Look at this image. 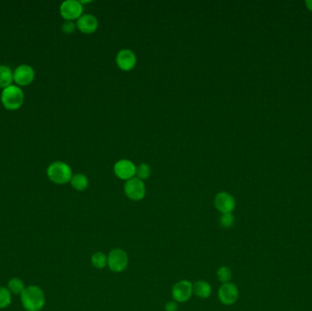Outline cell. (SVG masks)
Returning <instances> with one entry per match:
<instances>
[{"label": "cell", "instance_id": "cell-1", "mask_svg": "<svg viewBox=\"0 0 312 311\" xmlns=\"http://www.w3.org/2000/svg\"><path fill=\"white\" fill-rule=\"evenodd\" d=\"M20 302L26 311H42L46 304V297L42 288L30 285L20 295Z\"/></svg>", "mask_w": 312, "mask_h": 311}, {"label": "cell", "instance_id": "cell-23", "mask_svg": "<svg viewBox=\"0 0 312 311\" xmlns=\"http://www.w3.org/2000/svg\"><path fill=\"white\" fill-rule=\"evenodd\" d=\"M75 30H76V25L72 21H66L62 25V31L67 34L73 33Z\"/></svg>", "mask_w": 312, "mask_h": 311}, {"label": "cell", "instance_id": "cell-5", "mask_svg": "<svg viewBox=\"0 0 312 311\" xmlns=\"http://www.w3.org/2000/svg\"><path fill=\"white\" fill-rule=\"evenodd\" d=\"M124 190L125 195L132 201H141L144 198L146 193L144 182L137 177L126 181Z\"/></svg>", "mask_w": 312, "mask_h": 311}, {"label": "cell", "instance_id": "cell-21", "mask_svg": "<svg viewBox=\"0 0 312 311\" xmlns=\"http://www.w3.org/2000/svg\"><path fill=\"white\" fill-rule=\"evenodd\" d=\"M150 175H151V169H150V166L146 164H141L136 167L135 176H137V178H139L141 181L149 178Z\"/></svg>", "mask_w": 312, "mask_h": 311}, {"label": "cell", "instance_id": "cell-14", "mask_svg": "<svg viewBox=\"0 0 312 311\" xmlns=\"http://www.w3.org/2000/svg\"><path fill=\"white\" fill-rule=\"evenodd\" d=\"M193 290L195 296L200 299H207L212 294V288L208 282L198 280L193 285Z\"/></svg>", "mask_w": 312, "mask_h": 311}, {"label": "cell", "instance_id": "cell-8", "mask_svg": "<svg viewBox=\"0 0 312 311\" xmlns=\"http://www.w3.org/2000/svg\"><path fill=\"white\" fill-rule=\"evenodd\" d=\"M238 288L233 283H224L218 289V299L224 305H233L238 300Z\"/></svg>", "mask_w": 312, "mask_h": 311}, {"label": "cell", "instance_id": "cell-24", "mask_svg": "<svg viewBox=\"0 0 312 311\" xmlns=\"http://www.w3.org/2000/svg\"><path fill=\"white\" fill-rule=\"evenodd\" d=\"M165 311H178V305L176 301H168L165 304Z\"/></svg>", "mask_w": 312, "mask_h": 311}, {"label": "cell", "instance_id": "cell-9", "mask_svg": "<svg viewBox=\"0 0 312 311\" xmlns=\"http://www.w3.org/2000/svg\"><path fill=\"white\" fill-rule=\"evenodd\" d=\"M14 82L19 86H27L35 79V71L30 65H19L13 72Z\"/></svg>", "mask_w": 312, "mask_h": 311}, {"label": "cell", "instance_id": "cell-17", "mask_svg": "<svg viewBox=\"0 0 312 311\" xmlns=\"http://www.w3.org/2000/svg\"><path fill=\"white\" fill-rule=\"evenodd\" d=\"M6 288H8V290L10 291L12 295H16V296L19 295L20 296L25 290L26 286H25L24 282L22 281V279H20L18 277H12L7 282Z\"/></svg>", "mask_w": 312, "mask_h": 311}, {"label": "cell", "instance_id": "cell-22", "mask_svg": "<svg viewBox=\"0 0 312 311\" xmlns=\"http://www.w3.org/2000/svg\"><path fill=\"white\" fill-rule=\"evenodd\" d=\"M220 225L224 228H231L235 223V218L232 214H223L219 219Z\"/></svg>", "mask_w": 312, "mask_h": 311}, {"label": "cell", "instance_id": "cell-7", "mask_svg": "<svg viewBox=\"0 0 312 311\" xmlns=\"http://www.w3.org/2000/svg\"><path fill=\"white\" fill-rule=\"evenodd\" d=\"M193 293H194L193 284L189 280H181V281L177 282L172 289L173 299L177 303L186 302L187 300L191 299Z\"/></svg>", "mask_w": 312, "mask_h": 311}, {"label": "cell", "instance_id": "cell-6", "mask_svg": "<svg viewBox=\"0 0 312 311\" xmlns=\"http://www.w3.org/2000/svg\"><path fill=\"white\" fill-rule=\"evenodd\" d=\"M59 11L66 21H72L83 16V6L80 1L67 0L61 4Z\"/></svg>", "mask_w": 312, "mask_h": 311}, {"label": "cell", "instance_id": "cell-12", "mask_svg": "<svg viewBox=\"0 0 312 311\" xmlns=\"http://www.w3.org/2000/svg\"><path fill=\"white\" fill-rule=\"evenodd\" d=\"M136 62V55L131 49H122L116 56V63L122 71H132L135 67Z\"/></svg>", "mask_w": 312, "mask_h": 311}, {"label": "cell", "instance_id": "cell-15", "mask_svg": "<svg viewBox=\"0 0 312 311\" xmlns=\"http://www.w3.org/2000/svg\"><path fill=\"white\" fill-rule=\"evenodd\" d=\"M13 79V71L6 65H0V89H6L11 85Z\"/></svg>", "mask_w": 312, "mask_h": 311}, {"label": "cell", "instance_id": "cell-4", "mask_svg": "<svg viewBox=\"0 0 312 311\" xmlns=\"http://www.w3.org/2000/svg\"><path fill=\"white\" fill-rule=\"evenodd\" d=\"M107 257H108V264L107 265L112 272L122 273L127 268L129 259H128L127 253L125 252L124 249H121V248L112 249Z\"/></svg>", "mask_w": 312, "mask_h": 311}, {"label": "cell", "instance_id": "cell-2", "mask_svg": "<svg viewBox=\"0 0 312 311\" xmlns=\"http://www.w3.org/2000/svg\"><path fill=\"white\" fill-rule=\"evenodd\" d=\"M48 179L56 184H66L71 182L72 171L71 166L63 162H54L47 167Z\"/></svg>", "mask_w": 312, "mask_h": 311}, {"label": "cell", "instance_id": "cell-18", "mask_svg": "<svg viewBox=\"0 0 312 311\" xmlns=\"http://www.w3.org/2000/svg\"><path fill=\"white\" fill-rule=\"evenodd\" d=\"M91 264L97 269H102L108 264V257L104 253L96 252L91 257Z\"/></svg>", "mask_w": 312, "mask_h": 311}, {"label": "cell", "instance_id": "cell-13", "mask_svg": "<svg viewBox=\"0 0 312 311\" xmlns=\"http://www.w3.org/2000/svg\"><path fill=\"white\" fill-rule=\"evenodd\" d=\"M76 26L81 32L85 34H91L98 30L99 22L93 15L85 14L77 19Z\"/></svg>", "mask_w": 312, "mask_h": 311}, {"label": "cell", "instance_id": "cell-25", "mask_svg": "<svg viewBox=\"0 0 312 311\" xmlns=\"http://www.w3.org/2000/svg\"><path fill=\"white\" fill-rule=\"evenodd\" d=\"M306 5L309 7V9L312 10V1H307Z\"/></svg>", "mask_w": 312, "mask_h": 311}, {"label": "cell", "instance_id": "cell-20", "mask_svg": "<svg viewBox=\"0 0 312 311\" xmlns=\"http://www.w3.org/2000/svg\"><path fill=\"white\" fill-rule=\"evenodd\" d=\"M218 280L221 283H228L232 278V272L228 267H219L217 272Z\"/></svg>", "mask_w": 312, "mask_h": 311}, {"label": "cell", "instance_id": "cell-3", "mask_svg": "<svg viewBox=\"0 0 312 311\" xmlns=\"http://www.w3.org/2000/svg\"><path fill=\"white\" fill-rule=\"evenodd\" d=\"M1 102L8 111L18 110L23 104V90L16 85H10L3 89L1 93Z\"/></svg>", "mask_w": 312, "mask_h": 311}, {"label": "cell", "instance_id": "cell-19", "mask_svg": "<svg viewBox=\"0 0 312 311\" xmlns=\"http://www.w3.org/2000/svg\"><path fill=\"white\" fill-rule=\"evenodd\" d=\"M12 302V294L6 287L0 286V310L6 309Z\"/></svg>", "mask_w": 312, "mask_h": 311}, {"label": "cell", "instance_id": "cell-11", "mask_svg": "<svg viewBox=\"0 0 312 311\" xmlns=\"http://www.w3.org/2000/svg\"><path fill=\"white\" fill-rule=\"evenodd\" d=\"M113 170L116 177L125 181H128L130 179L134 178L136 175L135 165L132 161L126 160V159L118 161L114 165Z\"/></svg>", "mask_w": 312, "mask_h": 311}, {"label": "cell", "instance_id": "cell-16", "mask_svg": "<svg viewBox=\"0 0 312 311\" xmlns=\"http://www.w3.org/2000/svg\"><path fill=\"white\" fill-rule=\"evenodd\" d=\"M71 186L77 191H85L89 187V180L83 174L74 175L71 180Z\"/></svg>", "mask_w": 312, "mask_h": 311}, {"label": "cell", "instance_id": "cell-10", "mask_svg": "<svg viewBox=\"0 0 312 311\" xmlns=\"http://www.w3.org/2000/svg\"><path fill=\"white\" fill-rule=\"evenodd\" d=\"M215 207L223 214H231L236 208V200L233 197L232 194L226 192L218 193L215 197Z\"/></svg>", "mask_w": 312, "mask_h": 311}]
</instances>
